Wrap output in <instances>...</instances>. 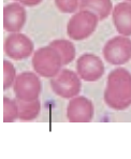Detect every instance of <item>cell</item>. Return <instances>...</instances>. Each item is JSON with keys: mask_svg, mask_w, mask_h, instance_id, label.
Returning a JSON list of instances; mask_svg holds the SVG:
<instances>
[{"mask_svg": "<svg viewBox=\"0 0 131 159\" xmlns=\"http://www.w3.org/2000/svg\"><path fill=\"white\" fill-rule=\"evenodd\" d=\"M103 98L105 104L115 111L131 106V73L127 69L116 68L110 72Z\"/></svg>", "mask_w": 131, "mask_h": 159, "instance_id": "1", "label": "cell"}, {"mask_svg": "<svg viewBox=\"0 0 131 159\" xmlns=\"http://www.w3.org/2000/svg\"><path fill=\"white\" fill-rule=\"evenodd\" d=\"M31 64L37 74L48 79L57 75L64 67L61 56L51 45L37 50L32 55Z\"/></svg>", "mask_w": 131, "mask_h": 159, "instance_id": "2", "label": "cell"}, {"mask_svg": "<svg viewBox=\"0 0 131 159\" xmlns=\"http://www.w3.org/2000/svg\"><path fill=\"white\" fill-rule=\"evenodd\" d=\"M99 17L88 10H79L71 16L67 24V34L73 41H83L96 31Z\"/></svg>", "mask_w": 131, "mask_h": 159, "instance_id": "3", "label": "cell"}, {"mask_svg": "<svg viewBox=\"0 0 131 159\" xmlns=\"http://www.w3.org/2000/svg\"><path fill=\"white\" fill-rule=\"evenodd\" d=\"M50 84L54 93L64 99H72L82 90L81 78L70 69H61L57 75L51 79Z\"/></svg>", "mask_w": 131, "mask_h": 159, "instance_id": "4", "label": "cell"}, {"mask_svg": "<svg viewBox=\"0 0 131 159\" xmlns=\"http://www.w3.org/2000/svg\"><path fill=\"white\" fill-rule=\"evenodd\" d=\"M103 57L112 66H123L131 60V39L117 36L110 39L103 46Z\"/></svg>", "mask_w": 131, "mask_h": 159, "instance_id": "5", "label": "cell"}, {"mask_svg": "<svg viewBox=\"0 0 131 159\" xmlns=\"http://www.w3.org/2000/svg\"><path fill=\"white\" fill-rule=\"evenodd\" d=\"M39 74L36 72L25 71L17 74L13 90L16 99L22 101H34L39 99L42 85Z\"/></svg>", "mask_w": 131, "mask_h": 159, "instance_id": "6", "label": "cell"}, {"mask_svg": "<svg viewBox=\"0 0 131 159\" xmlns=\"http://www.w3.org/2000/svg\"><path fill=\"white\" fill-rule=\"evenodd\" d=\"M4 54L16 61L24 60L34 55V42L26 34L20 32H12L4 40Z\"/></svg>", "mask_w": 131, "mask_h": 159, "instance_id": "7", "label": "cell"}, {"mask_svg": "<svg viewBox=\"0 0 131 159\" xmlns=\"http://www.w3.org/2000/svg\"><path fill=\"white\" fill-rule=\"evenodd\" d=\"M105 68L99 56L92 53H85L76 60V73L82 81L97 82L104 75Z\"/></svg>", "mask_w": 131, "mask_h": 159, "instance_id": "8", "label": "cell"}, {"mask_svg": "<svg viewBox=\"0 0 131 159\" xmlns=\"http://www.w3.org/2000/svg\"><path fill=\"white\" fill-rule=\"evenodd\" d=\"M93 114L95 107L88 98L76 96L70 99L67 107V118L70 123H89Z\"/></svg>", "mask_w": 131, "mask_h": 159, "instance_id": "9", "label": "cell"}, {"mask_svg": "<svg viewBox=\"0 0 131 159\" xmlns=\"http://www.w3.org/2000/svg\"><path fill=\"white\" fill-rule=\"evenodd\" d=\"M27 20V13L24 4L20 2H12L3 9V28L6 31L20 32L24 28Z\"/></svg>", "mask_w": 131, "mask_h": 159, "instance_id": "10", "label": "cell"}, {"mask_svg": "<svg viewBox=\"0 0 131 159\" xmlns=\"http://www.w3.org/2000/svg\"><path fill=\"white\" fill-rule=\"evenodd\" d=\"M112 18L116 31L121 36H131V3L119 2L113 8Z\"/></svg>", "mask_w": 131, "mask_h": 159, "instance_id": "11", "label": "cell"}, {"mask_svg": "<svg viewBox=\"0 0 131 159\" xmlns=\"http://www.w3.org/2000/svg\"><path fill=\"white\" fill-rule=\"evenodd\" d=\"M112 0H79V10H88L103 20L113 11Z\"/></svg>", "mask_w": 131, "mask_h": 159, "instance_id": "12", "label": "cell"}, {"mask_svg": "<svg viewBox=\"0 0 131 159\" xmlns=\"http://www.w3.org/2000/svg\"><path fill=\"white\" fill-rule=\"evenodd\" d=\"M18 104V119L22 121L34 120L40 115L41 112V103L39 99L34 101H22L16 99Z\"/></svg>", "mask_w": 131, "mask_h": 159, "instance_id": "13", "label": "cell"}, {"mask_svg": "<svg viewBox=\"0 0 131 159\" xmlns=\"http://www.w3.org/2000/svg\"><path fill=\"white\" fill-rule=\"evenodd\" d=\"M50 45L52 48H55L59 55L61 56L62 59V64L64 66H67L70 62L73 61V59L75 58L76 55V51H75V46L69 40H64V39H58V40H54L50 43Z\"/></svg>", "mask_w": 131, "mask_h": 159, "instance_id": "14", "label": "cell"}, {"mask_svg": "<svg viewBox=\"0 0 131 159\" xmlns=\"http://www.w3.org/2000/svg\"><path fill=\"white\" fill-rule=\"evenodd\" d=\"M18 118V104L16 100L9 97L3 98V121L13 123Z\"/></svg>", "mask_w": 131, "mask_h": 159, "instance_id": "15", "label": "cell"}, {"mask_svg": "<svg viewBox=\"0 0 131 159\" xmlns=\"http://www.w3.org/2000/svg\"><path fill=\"white\" fill-rule=\"evenodd\" d=\"M3 72H4V78H3V88L4 90H8L11 88L15 83V80L17 78L16 74L15 67L10 60H4L3 61Z\"/></svg>", "mask_w": 131, "mask_h": 159, "instance_id": "16", "label": "cell"}, {"mask_svg": "<svg viewBox=\"0 0 131 159\" xmlns=\"http://www.w3.org/2000/svg\"><path fill=\"white\" fill-rule=\"evenodd\" d=\"M54 2L62 13H74L79 8V0H54Z\"/></svg>", "mask_w": 131, "mask_h": 159, "instance_id": "17", "label": "cell"}, {"mask_svg": "<svg viewBox=\"0 0 131 159\" xmlns=\"http://www.w3.org/2000/svg\"><path fill=\"white\" fill-rule=\"evenodd\" d=\"M42 1H43V0H24V1L22 2V4H24V6H26V7H36L41 3Z\"/></svg>", "mask_w": 131, "mask_h": 159, "instance_id": "18", "label": "cell"}, {"mask_svg": "<svg viewBox=\"0 0 131 159\" xmlns=\"http://www.w3.org/2000/svg\"><path fill=\"white\" fill-rule=\"evenodd\" d=\"M15 1H17V2H20V3H22V2L24 1V0H15Z\"/></svg>", "mask_w": 131, "mask_h": 159, "instance_id": "19", "label": "cell"}, {"mask_svg": "<svg viewBox=\"0 0 131 159\" xmlns=\"http://www.w3.org/2000/svg\"><path fill=\"white\" fill-rule=\"evenodd\" d=\"M127 1H128V2H130V3H131V0H127Z\"/></svg>", "mask_w": 131, "mask_h": 159, "instance_id": "20", "label": "cell"}]
</instances>
